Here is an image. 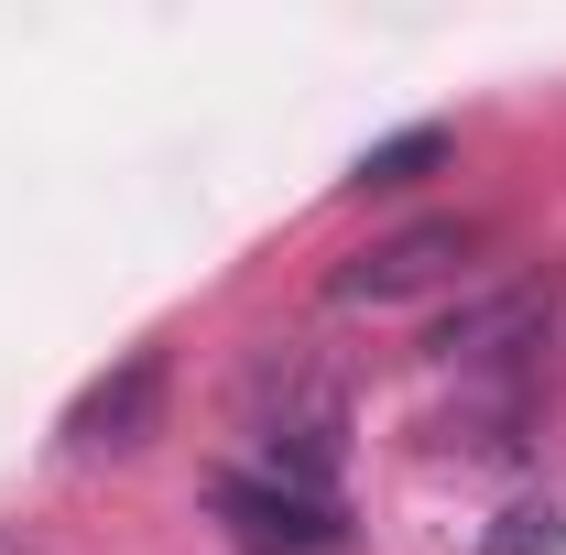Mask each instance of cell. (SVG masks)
I'll return each instance as SVG.
<instances>
[{"label":"cell","instance_id":"cell-6","mask_svg":"<svg viewBox=\"0 0 566 555\" xmlns=\"http://www.w3.org/2000/svg\"><path fill=\"white\" fill-rule=\"evenodd\" d=\"M447 153H458L447 132H392V142H370V153L349 164V197H403V186H424Z\"/></svg>","mask_w":566,"mask_h":555},{"label":"cell","instance_id":"cell-5","mask_svg":"<svg viewBox=\"0 0 566 555\" xmlns=\"http://www.w3.org/2000/svg\"><path fill=\"white\" fill-rule=\"evenodd\" d=\"M164 392H175L164 348H132L120 370H98L66 404V458H132V447H153L164 436Z\"/></svg>","mask_w":566,"mask_h":555},{"label":"cell","instance_id":"cell-4","mask_svg":"<svg viewBox=\"0 0 566 555\" xmlns=\"http://www.w3.org/2000/svg\"><path fill=\"white\" fill-rule=\"evenodd\" d=\"M218 534L240 555H349V512L327 490L283 480H218Z\"/></svg>","mask_w":566,"mask_h":555},{"label":"cell","instance_id":"cell-3","mask_svg":"<svg viewBox=\"0 0 566 555\" xmlns=\"http://www.w3.org/2000/svg\"><path fill=\"white\" fill-rule=\"evenodd\" d=\"M469 251H480V218H415V229L349 251V262L327 273V305H403V294H436V283H458Z\"/></svg>","mask_w":566,"mask_h":555},{"label":"cell","instance_id":"cell-1","mask_svg":"<svg viewBox=\"0 0 566 555\" xmlns=\"http://www.w3.org/2000/svg\"><path fill=\"white\" fill-rule=\"evenodd\" d=\"M240 425L262 436V458H273L283 490H327L338 458H349V392H338L305 348H273V359L240 381Z\"/></svg>","mask_w":566,"mask_h":555},{"label":"cell","instance_id":"cell-2","mask_svg":"<svg viewBox=\"0 0 566 555\" xmlns=\"http://www.w3.org/2000/svg\"><path fill=\"white\" fill-rule=\"evenodd\" d=\"M556 305H566V273L545 262V273H512V283H491V294H469V305H447V327L424 348H436L447 370H512L523 348L556 338Z\"/></svg>","mask_w":566,"mask_h":555},{"label":"cell","instance_id":"cell-7","mask_svg":"<svg viewBox=\"0 0 566 555\" xmlns=\"http://www.w3.org/2000/svg\"><path fill=\"white\" fill-rule=\"evenodd\" d=\"M480 555H566V512L556 501H512V512H491Z\"/></svg>","mask_w":566,"mask_h":555}]
</instances>
